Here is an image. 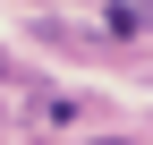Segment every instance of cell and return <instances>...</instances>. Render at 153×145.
<instances>
[{
  "label": "cell",
  "instance_id": "1",
  "mask_svg": "<svg viewBox=\"0 0 153 145\" xmlns=\"http://www.w3.org/2000/svg\"><path fill=\"white\" fill-rule=\"evenodd\" d=\"M111 34H145V9L136 0H111Z\"/></svg>",
  "mask_w": 153,
  "mask_h": 145
},
{
  "label": "cell",
  "instance_id": "2",
  "mask_svg": "<svg viewBox=\"0 0 153 145\" xmlns=\"http://www.w3.org/2000/svg\"><path fill=\"white\" fill-rule=\"evenodd\" d=\"M0 68H9V60H0Z\"/></svg>",
  "mask_w": 153,
  "mask_h": 145
}]
</instances>
